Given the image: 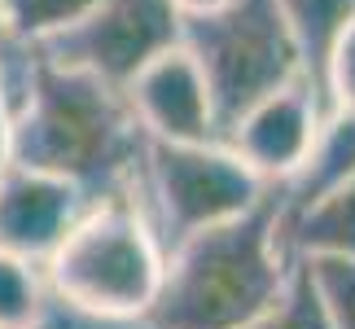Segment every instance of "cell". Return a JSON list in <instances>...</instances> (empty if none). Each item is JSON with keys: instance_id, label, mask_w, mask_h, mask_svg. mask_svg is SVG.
<instances>
[{"instance_id": "obj_1", "label": "cell", "mask_w": 355, "mask_h": 329, "mask_svg": "<svg viewBox=\"0 0 355 329\" xmlns=\"http://www.w3.org/2000/svg\"><path fill=\"white\" fill-rule=\"evenodd\" d=\"M145 132L123 88L58 66L31 49V75L9 128V158L71 180L88 202L128 194Z\"/></svg>"}, {"instance_id": "obj_2", "label": "cell", "mask_w": 355, "mask_h": 329, "mask_svg": "<svg viewBox=\"0 0 355 329\" xmlns=\"http://www.w3.org/2000/svg\"><path fill=\"white\" fill-rule=\"evenodd\" d=\"M290 272L277 189L268 185L250 211L171 246L145 321L154 329H237L285 290Z\"/></svg>"}, {"instance_id": "obj_3", "label": "cell", "mask_w": 355, "mask_h": 329, "mask_svg": "<svg viewBox=\"0 0 355 329\" xmlns=\"http://www.w3.org/2000/svg\"><path fill=\"white\" fill-rule=\"evenodd\" d=\"M53 303L105 321H145L158 298L167 251L128 194L88 202L44 259Z\"/></svg>"}, {"instance_id": "obj_4", "label": "cell", "mask_w": 355, "mask_h": 329, "mask_svg": "<svg viewBox=\"0 0 355 329\" xmlns=\"http://www.w3.org/2000/svg\"><path fill=\"white\" fill-rule=\"evenodd\" d=\"M263 194L268 185L224 141L171 145L145 136L141 162H136V176L128 185V198L154 228L162 251L250 211Z\"/></svg>"}, {"instance_id": "obj_5", "label": "cell", "mask_w": 355, "mask_h": 329, "mask_svg": "<svg viewBox=\"0 0 355 329\" xmlns=\"http://www.w3.org/2000/svg\"><path fill=\"white\" fill-rule=\"evenodd\" d=\"M180 44L207 79L220 132L272 88L303 79L277 0H224L202 13H180Z\"/></svg>"}, {"instance_id": "obj_6", "label": "cell", "mask_w": 355, "mask_h": 329, "mask_svg": "<svg viewBox=\"0 0 355 329\" xmlns=\"http://www.w3.org/2000/svg\"><path fill=\"white\" fill-rule=\"evenodd\" d=\"M171 44H180V9L171 0H92L71 26L31 49L110 88H128V79Z\"/></svg>"}, {"instance_id": "obj_7", "label": "cell", "mask_w": 355, "mask_h": 329, "mask_svg": "<svg viewBox=\"0 0 355 329\" xmlns=\"http://www.w3.org/2000/svg\"><path fill=\"white\" fill-rule=\"evenodd\" d=\"M324 101L311 92L307 79L272 88L268 97L245 106L241 115L220 132V141L250 167L263 185H285L303 167L311 141L320 132Z\"/></svg>"}, {"instance_id": "obj_8", "label": "cell", "mask_w": 355, "mask_h": 329, "mask_svg": "<svg viewBox=\"0 0 355 329\" xmlns=\"http://www.w3.org/2000/svg\"><path fill=\"white\" fill-rule=\"evenodd\" d=\"M128 110L141 123L149 141H171V145H193V141H220V123H215V106L207 92L193 53L184 44H171L158 53L149 66H141L128 88Z\"/></svg>"}, {"instance_id": "obj_9", "label": "cell", "mask_w": 355, "mask_h": 329, "mask_svg": "<svg viewBox=\"0 0 355 329\" xmlns=\"http://www.w3.org/2000/svg\"><path fill=\"white\" fill-rule=\"evenodd\" d=\"M84 207L88 198L71 180L9 162L0 171V251L44 264Z\"/></svg>"}, {"instance_id": "obj_10", "label": "cell", "mask_w": 355, "mask_h": 329, "mask_svg": "<svg viewBox=\"0 0 355 329\" xmlns=\"http://www.w3.org/2000/svg\"><path fill=\"white\" fill-rule=\"evenodd\" d=\"M351 176H355V110H324L320 132L307 149L303 167L285 185H272L277 189V202H281V215H294V211L311 207V202L324 198L329 189L347 185Z\"/></svg>"}, {"instance_id": "obj_11", "label": "cell", "mask_w": 355, "mask_h": 329, "mask_svg": "<svg viewBox=\"0 0 355 329\" xmlns=\"http://www.w3.org/2000/svg\"><path fill=\"white\" fill-rule=\"evenodd\" d=\"M281 207V202H277ZM281 242L290 259L298 255H355V176L329 189L311 207L281 215Z\"/></svg>"}, {"instance_id": "obj_12", "label": "cell", "mask_w": 355, "mask_h": 329, "mask_svg": "<svg viewBox=\"0 0 355 329\" xmlns=\"http://www.w3.org/2000/svg\"><path fill=\"white\" fill-rule=\"evenodd\" d=\"M277 5H281L285 26H290L294 53H298V75H303L311 84V92L320 97L324 58H329L338 31L355 18V0H277Z\"/></svg>"}, {"instance_id": "obj_13", "label": "cell", "mask_w": 355, "mask_h": 329, "mask_svg": "<svg viewBox=\"0 0 355 329\" xmlns=\"http://www.w3.org/2000/svg\"><path fill=\"white\" fill-rule=\"evenodd\" d=\"M53 294L35 259L0 251V329H31L49 312Z\"/></svg>"}, {"instance_id": "obj_14", "label": "cell", "mask_w": 355, "mask_h": 329, "mask_svg": "<svg viewBox=\"0 0 355 329\" xmlns=\"http://www.w3.org/2000/svg\"><path fill=\"white\" fill-rule=\"evenodd\" d=\"M329 329H355V255H298Z\"/></svg>"}, {"instance_id": "obj_15", "label": "cell", "mask_w": 355, "mask_h": 329, "mask_svg": "<svg viewBox=\"0 0 355 329\" xmlns=\"http://www.w3.org/2000/svg\"><path fill=\"white\" fill-rule=\"evenodd\" d=\"M84 9H92V0H0L5 31L18 44H40L53 31L71 26Z\"/></svg>"}, {"instance_id": "obj_16", "label": "cell", "mask_w": 355, "mask_h": 329, "mask_svg": "<svg viewBox=\"0 0 355 329\" xmlns=\"http://www.w3.org/2000/svg\"><path fill=\"white\" fill-rule=\"evenodd\" d=\"M237 329H329V321H324V312H320V298L311 290L307 272L298 268V259H294V272H290V281H285V290Z\"/></svg>"}, {"instance_id": "obj_17", "label": "cell", "mask_w": 355, "mask_h": 329, "mask_svg": "<svg viewBox=\"0 0 355 329\" xmlns=\"http://www.w3.org/2000/svg\"><path fill=\"white\" fill-rule=\"evenodd\" d=\"M320 97L324 110H355V18L338 31L329 58H324Z\"/></svg>"}, {"instance_id": "obj_18", "label": "cell", "mask_w": 355, "mask_h": 329, "mask_svg": "<svg viewBox=\"0 0 355 329\" xmlns=\"http://www.w3.org/2000/svg\"><path fill=\"white\" fill-rule=\"evenodd\" d=\"M31 329H154L149 321H105V317H88L66 303H49V312L40 317Z\"/></svg>"}, {"instance_id": "obj_19", "label": "cell", "mask_w": 355, "mask_h": 329, "mask_svg": "<svg viewBox=\"0 0 355 329\" xmlns=\"http://www.w3.org/2000/svg\"><path fill=\"white\" fill-rule=\"evenodd\" d=\"M9 128H13V110H9V97H5V88H0V171L9 167Z\"/></svg>"}, {"instance_id": "obj_20", "label": "cell", "mask_w": 355, "mask_h": 329, "mask_svg": "<svg viewBox=\"0 0 355 329\" xmlns=\"http://www.w3.org/2000/svg\"><path fill=\"white\" fill-rule=\"evenodd\" d=\"M180 13H202V9H215V5H224V0H171Z\"/></svg>"}, {"instance_id": "obj_21", "label": "cell", "mask_w": 355, "mask_h": 329, "mask_svg": "<svg viewBox=\"0 0 355 329\" xmlns=\"http://www.w3.org/2000/svg\"><path fill=\"white\" fill-rule=\"evenodd\" d=\"M9 44V31H5V18H0V49Z\"/></svg>"}]
</instances>
